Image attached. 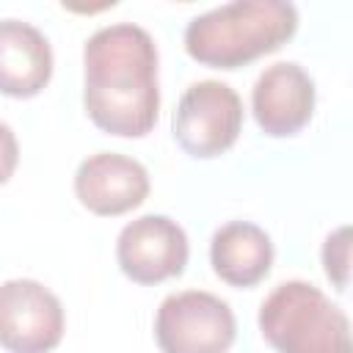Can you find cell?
Instances as JSON below:
<instances>
[{
    "label": "cell",
    "instance_id": "1",
    "mask_svg": "<svg viewBox=\"0 0 353 353\" xmlns=\"http://www.w3.org/2000/svg\"><path fill=\"white\" fill-rule=\"evenodd\" d=\"M83 105L91 121L121 138L146 135L160 110L157 47L132 22L105 25L83 47Z\"/></svg>",
    "mask_w": 353,
    "mask_h": 353
},
{
    "label": "cell",
    "instance_id": "2",
    "mask_svg": "<svg viewBox=\"0 0 353 353\" xmlns=\"http://www.w3.org/2000/svg\"><path fill=\"white\" fill-rule=\"evenodd\" d=\"M298 30V8L287 0H234L193 17L185 50L204 66L237 69L279 50Z\"/></svg>",
    "mask_w": 353,
    "mask_h": 353
},
{
    "label": "cell",
    "instance_id": "3",
    "mask_svg": "<svg viewBox=\"0 0 353 353\" xmlns=\"http://www.w3.org/2000/svg\"><path fill=\"white\" fill-rule=\"evenodd\" d=\"M259 331L279 353H353L347 314L301 279L281 281L262 301Z\"/></svg>",
    "mask_w": 353,
    "mask_h": 353
},
{
    "label": "cell",
    "instance_id": "4",
    "mask_svg": "<svg viewBox=\"0 0 353 353\" xmlns=\"http://www.w3.org/2000/svg\"><path fill=\"white\" fill-rule=\"evenodd\" d=\"M234 331L229 303L204 290L168 295L154 317V339L163 353H226Z\"/></svg>",
    "mask_w": 353,
    "mask_h": 353
},
{
    "label": "cell",
    "instance_id": "5",
    "mask_svg": "<svg viewBox=\"0 0 353 353\" xmlns=\"http://www.w3.org/2000/svg\"><path fill=\"white\" fill-rule=\"evenodd\" d=\"M243 130V102L229 83H193L174 110V138L190 157H218Z\"/></svg>",
    "mask_w": 353,
    "mask_h": 353
},
{
    "label": "cell",
    "instance_id": "6",
    "mask_svg": "<svg viewBox=\"0 0 353 353\" xmlns=\"http://www.w3.org/2000/svg\"><path fill=\"white\" fill-rule=\"evenodd\" d=\"M63 336V306L33 279L0 284V347L8 353H50Z\"/></svg>",
    "mask_w": 353,
    "mask_h": 353
},
{
    "label": "cell",
    "instance_id": "7",
    "mask_svg": "<svg viewBox=\"0 0 353 353\" xmlns=\"http://www.w3.org/2000/svg\"><path fill=\"white\" fill-rule=\"evenodd\" d=\"M188 234L168 215H141L116 240V259L124 276L138 284H157L179 276L188 265Z\"/></svg>",
    "mask_w": 353,
    "mask_h": 353
},
{
    "label": "cell",
    "instance_id": "8",
    "mask_svg": "<svg viewBox=\"0 0 353 353\" xmlns=\"http://www.w3.org/2000/svg\"><path fill=\"white\" fill-rule=\"evenodd\" d=\"M314 80L295 61L270 63L251 91L254 119L273 138H287L303 130L314 113Z\"/></svg>",
    "mask_w": 353,
    "mask_h": 353
},
{
    "label": "cell",
    "instance_id": "9",
    "mask_svg": "<svg viewBox=\"0 0 353 353\" xmlns=\"http://www.w3.org/2000/svg\"><path fill=\"white\" fill-rule=\"evenodd\" d=\"M74 193L94 215H121L146 199L149 174L127 154L97 152L77 165Z\"/></svg>",
    "mask_w": 353,
    "mask_h": 353
},
{
    "label": "cell",
    "instance_id": "10",
    "mask_svg": "<svg viewBox=\"0 0 353 353\" xmlns=\"http://www.w3.org/2000/svg\"><path fill=\"white\" fill-rule=\"evenodd\" d=\"M52 74V47L47 36L22 19H0V91L8 97H36Z\"/></svg>",
    "mask_w": 353,
    "mask_h": 353
},
{
    "label": "cell",
    "instance_id": "11",
    "mask_svg": "<svg viewBox=\"0 0 353 353\" xmlns=\"http://www.w3.org/2000/svg\"><path fill=\"white\" fill-rule=\"evenodd\" d=\"M212 270L232 287L262 281L273 265V243L265 229L248 221H229L210 240Z\"/></svg>",
    "mask_w": 353,
    "mask_h": 353
},
{
    "label": "cell",
    "instance_id": "12",
    "mask_svg": "<svg viewBox=\"0 0 353 353\" xmlns=\"http://www.w3.org/2000/svg\"><path fill=\"white\" fill-rule=\"evenodd\" d=\"M323 265H325V276L334 281L336 290L347 287V273H350V229L339 226L336 232H331L323 243Z\"/></svg>",
    "mask_w": 353,
    "mask_h": 353
},
{
    "label": "cell",
    "instance_id": "13",
    "mask_svg": "<svg viewBox=\"0 0 353 353\" xmlns=\"http://www.w3.org/2000/svg\"><path fill=\"white\" fill-rule=\"evenodd\" d=\"M17 160H19L17 135L6 121H0V185L11 179V174L17 168Z\"/></svg>",
    "mask_w": 353,
    "mask_h": 353
}]
</instances>
